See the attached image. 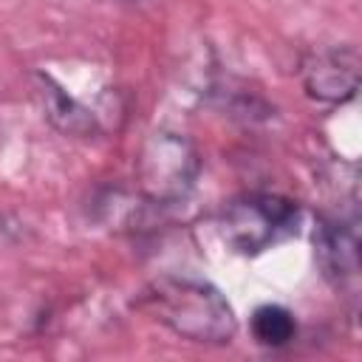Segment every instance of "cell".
<instances>
[{
	"mask_svg": "<svg viewBox=\"0 0 362 362\" xmlns=\"http://www.w3.org/2000/svg\"><path fill=\"white\" fill-rule=\"evenodd\" d=\"M201 173L195 144L175 130H156L141 144L136 158V181L141 195L156 206H173L184 201Z\"/></svg>",
	"mask_w": 362,
	"mask_h": 362,
	"instance_id": "3",
	"label": "cell"
},
{
	"mask_svg": "<svg viewBox=\"0 0 362 362\" xmlns=\"http://www.w3.org/2000/svg\"><path fill=\"white\" fill-rule=\"evenodd\" d=\"M359 68L356 45H325L303 57L300 79L311 99L322 105H342L359 90Z\"/></svg>",
	"mask_w": 362,
	"mask_h": 362,
	"instance_id": "4",
	"label": "cell"
},
{
	"mask_svg": "<svg viewBox=\"0 0 362 362\" xmlns=\"http://www.w3.org/2000/svg\"><path fill=\"white\" fill-rule=\"evenodd\" d=\"M221 238L238 255H263L300 226V206L274 192H246L221 212Z\"/></svg>",
	"mask_w": 362,
	"mask_h": 362,
	"instance_id": "2",
	"label": "cell"
},
{
	"mask_svg": "<svg viewBox=\"0 0 362 362\" xmlns=\"http://www.w3.org/2000/svg\"><path fill=\"white\" fill-rule=\"evenodd\" d=\"M314 260L322 277L339 288L354 291L359 280V235L356 218L320 215L314 223Z\"/></svg>",
	"mask_w": 362,
	"mask_h": 362,
	"instance_id": "5",
	"label": "cell"
},
{
	"mask_svg": "<svg viewBox=\"0 0 362 362\" xmlns=\"http://www.w3.org/2000/svg\"><path fill=\"white\" fill-rule=\"evenodd\" d=\"M34 82H37V96H40V105L45 110V119L59 133H68V136H90V133L99 130L96 113L90 107H85L79 99H74L57 79H51L48 74H37Z\"/></svg>",
	"mask_w": 362,
	"mask_h": 362,
	"instance_id": "6",
	"label": "cell"
},
{
	"mask_svg": "<svg viewBox=\"0 0 362 362\" xmlns=\"http://www.w3.org/2000/svg\"><path fill=\"white\" fill-rule=\"evenodd\" d=\"M141 305L175 337L198 345H226L238 328L226 297L212 283L198 277H158L147 286Z\"/></svg>",
	"mask_w": 362,
	"mask_h": 362,
	"instance_id": "1",
	"label": "cell"
},
{
	"mask_svg": "<svg viewBox=\"0 0 362 362\" xmlns=\"http://www.w3.org/2000/svg\"><path fill=\"white\" fill-rule=\"evenodd\" d=\"M252 334L260 345L266 348H286L297 337V322L294 314L277 303L257 305L252 314Z\"/></svg>",
	"mask_w": 362,
	"mask_h": 362,
	"instance_id": "7",
	"label": "cell"
}]
</instances>
